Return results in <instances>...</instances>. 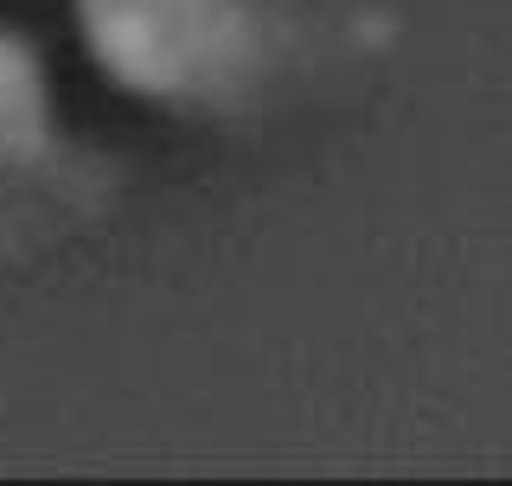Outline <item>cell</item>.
<instances>
[{
    "mask_svg": "<svg viewBox=\"0 0 512 486\" xmlns=\"http://www.w3.org/2000/svg\"><path fill=\"white\" fill-rule=\"evenodd\" d=\"M90 64L122 96L180 116H231L320 45L282 0H64Z\"/></svg>",
    "mask_w": 512,
    "mask_h": 486,
    "instance_id": "6da1fadb",
    "label": "cell"
},
{
    "mask_svg": "<svg viewBox=\"0 0 512 486\" xmlns=\"http://www.w3.org/2000/svg\"><path fill=\"white\" fill-rule=\"evenodd\" d=\"M0 180L45 186L58 199H103L109 167L64 128L52 58L32 32L0 20Z\"/></svg>",
    "mask_w": 512,
    "mask_h": 486,
    "instance_id": "7a4b0ae2",
    "label": "cell"
}]
</instances>
